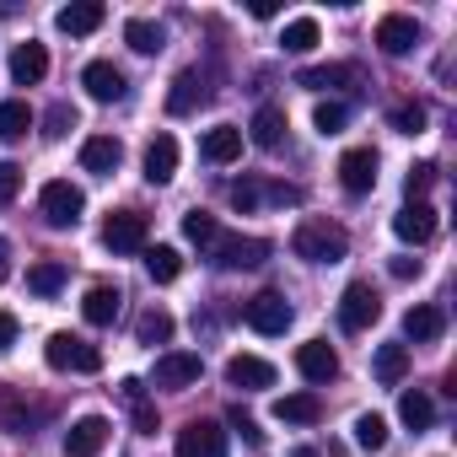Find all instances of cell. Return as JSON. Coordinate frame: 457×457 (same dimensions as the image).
Returning <instances> with one entry per match:
<instances>
[{"label":"cell","instance_id":"cell-1","mask_svg":"<svg viewBox=\"0 0 457 457\" xmlns=\"http://www.w3.org/2000/svg\"><path fill=\"white\" fill-rule=\"evenodd\" d=\"M291 253L307 259V264H339L350 253V232L339 220H328V215H307L291 232Z\"/></svg>","mask_w":457,"mask_h":457},{"label":"cell","instance_id":"cell-2","mask_svg":"<svg viewBox=\"0 0 457 457\" xmlns=\"http://www.w3.org/2000/svg\"><path fill=\"white\" fill-rule=\"evenodd\" d=\"M44 361H49L54 371H81V377L103 371V350H97V345H87V339H76V334H49Z\"/></svg>","mask_w":457,"mask_h":457},{"label":"cell","instance_id":"cell-3","mask_svg":"<svg viewBox=\"0 0 457 457\" xmlns=\"http://www.w3.org/2000/svg\"><path fill=\"white\" fill-rule=\"evenodd\" d=\"M377 318H382V296L371 291V280L345 286V296H339V328L345 334H366Z\"/></svg>","mask_w":457,"mask_h":457},{"label":"cell","instance_id":"cell-4","mask_svg":"<svg viewBox=\"0 0 457 457\" xmlns=\"http://www.w3.org/2000/svg\"><path fill=\"white\" fill-rule=\"evenodd\" d=\"M38 204H44V220H49V226H76V220H81V210H87V194H81L76 183L54 178V183H44Z\"/></svg>","mask_w":457,"mask_h":457},{"label":"cell","instance_id":"cell-5","mask_svg":"<svg viewBox=\"0 0 457 457\" xmlns=\"http://www.w3.org/2000/svg\"><path fill=\"white\" fill-rule=\"evenodd\" d=\"M103 248L108 253H140L145 248V215L140 210H113L103 220Z\"/></svg>","mask_w":457,"mask_h":457},{"label":"cell","instance_id":"cell-6","mask_svg":"<svg viewBox=\"0 0 457 457\" xmlns=\"http://www.w3.org/2000/svg\"><path fill=\"white\" fill-rule=\"evenodd\" d=\"M210 259H215L220 270H259V264L270 259V243H264V237H215Z\"/></svg>","mask_w":457,"mask_h":457},{"label":"cell","instance_id":"cell-7","mask_svg":"<svg viewBox=\"0 0 457 457\" xmlns=\"http://www.w3.org/2000/svg\"><path fill=\"white\" fill-rule=\"evenodd\" d=\"M264 199H275V204H296L302 199V188L296 183H264V178H243V183H232V210H259Z\"/></svg>","mask_w":457,"mask_h":457},{"label":"cell","instance_id":"cell-8","mask_svg":"<svg viewBox=\"0 0 457 457\" xmlns=\"http://www.w3.org/2000/svg\"><path fill=\"white\" fill-rule=\"evenodd\" d=\"M243 318H248L253 334H286V328H291V302H286L280 291H259V296L243 307Z\"/></svg>","mask_w":457,"mask_h":457},{"label":"cell","instance_id":"cell-9","mask_svg":"<svg viewBox=\"0 0 457 457\" xmlns=\"http://www.w3.org/2000/svg\"><path fill=\"white\" fill-rule=\"evenodd\" d=\"M178 457H226V430L215 420H188L178 430Z\"/></svg>","mask_w":457,"mask_h":457},{"label":"cell","instance_id":"cell-10","mask_svg":"<svg viewBox=\"0 0 457 457\" xmlns=\"http://www.w3.org/2000/svg\"><path fill=\"white\" fill-rule=\"evenodd\" d=\"M199 371H204L199 355H188V350H167V355H156L151 382H156V387H188V382H199Z\"/></svg>","mask_w":457,"mask_h":457},{"label":"cell","instance_id":"cell-11","mask_svg":"<svg viewBox=\"0 0 457 457\" xmlns=\"http://www.w3.org/2000/svg\"><path fill=\"white\" fill-rule=\"evenodd\" d=\"M108 420L103 414H81L71 430H65V457H97L103 446H108Z\"/></svg>","mask_w":457,"mask_h":457},{"label":"cell","instance_id":"cell-12","mask_svg":"<svg viewBox=\"0 0 457 457\" xmlns=\"http://www.w3.org/2000/svg\"><path fill=\"white\" fill-rule=\"evenodd\" d=\"M81 87H87V97H92V103H119V97L129 92L124 71H119V65H108V60H92V65L81 71Z\"/></svg>","mask_w":457,"mask_h":457},{"label":"cell","instance_id":"cell-13","mask_svg":"<svg viewBox=\"0 0 457 457\" xmlns=\"http://www.w3.org/2000/svg\"><path fill=\"white\" fill-rule=\"evenodd\" d=\"M296 371H302L307 382H318V387L334 382V377H339V355H334V345H328V339H307V345L296 350Z\"/></svg>","mask_w":457,"mask_h":457},{"label":"cell","instance_id":"cell-14","mask_svg":"<svg viewBox=\"0 0 457 457\" xmlns=\"http://www.w3.org/2000/svg\"><path fill=\"white\" fill-rule=\"evenodd\" d=\"M393 232H398L403 243H414V248H425V243L436 237V210H430L425 199H414V204H403V210L393 215Z\"/></svg>","mask_w":457,"mask_h":457},{"label":"cell","instance_id":"cell-15","mask_svg":"<svg viewBox=\"0 0 457 457\" xmlns=\"http://www.w3.org/2000/svg\"><path fill=\"white\" fill-rule=\"evenodd\" d=\"M414 44H420V22H414V17L387 12V17L377 22V49H382V54H409Z\"/></svg>","mask_w":457,"mask_h":457},{"label":"cell","instance_id":"cell-16","mask_svg":"<svg viewBox=\"0 0 457 457\" xmlns=\"http://www.w3.org/2000/svg\"><path fill=\"white\" fill-rule=\"evenodd\" d=\"M339 183L350 188V194H371L377 188V151H345L339 156Z\"/></svg>","mask_w":457,"mask_h":457},{"label":"cell","instance_id":"cell-17","mask_svg":"<svg viewBox=\"0 0 457 457\" xmlns=\"http://www.w3.org/2000/svg\"><path fill=\"white\" fill-rule=\"evenodd\" d=\"M199 156H204V162H215V167L237 162V156H243V129H237V124H215V129H204Z\"/></svg>","mask_w":457,"mask_h":457},{"label":"cell","instance_id":"cell-18","mask_svg":"<svg viewBox=\"0 0 457 457\" xmlns=\"http://www.w3.org/2000/svg\"><path fill=\"white\" fill-rule=\"evenodd\" d=\"M119 162H124V145H119L113 135H87V140H81V167H87V172L108 178V172H119Z\"/></svg>","mask_w":457,"mask_h":457},{"label":"cell","instance_id":"cell-19","mask_svg":"<svg viewBox=\"0 0 457 457\" xmlns=\"http://www.w3.org/2000/svg\"><path fill=\"white\" fill-rule=\"evenodd\" d=\"M54 22H60V33H71V38H87V33H97V28L108 22V6H103V0H76V6H65Z\"/></svg>","mask_w":457,"mask_h":457},{"label":"cell","instance_id":"cell-20","mask_svg":"<svg viewBox=\"0 0 457 457\" xmlns=\"http://www.w3.org/2000/svg\"><path fill=\"white\" fill-rule=\"evenodd\" d=\"M226 382L259 393V387H275V366L259 361V355H232V361H226Z\"/></svg>","mask_w":457,"mask_h":457},{"label":"cell","instance_id":"cell-21","mask_svg":"<svg viewBox=\"0 0 457 457\" xmlns=\"http://www.w3.org/2000/svg\"><path fill=\"white\" fill-rule=\"evenodd\" d=\"M12 76H17V87H38L44 76H49V49L44 44H17V54H12Z\"/></svg>","mask_w":457,"mask_h":457},{"label":"cell","instance_id":"cell-22","mask_svg":"<svg viewBox=\"0 0 457 457\" xmlns=\"http://www.w3.org/2000/svg\"><path fill=\"white\" fill-rule=\"evenodd\" d=\"M275 420L280 425H318L323 420V398L318 393H286V398H275Z\"/></svg>","mask_w":457,"mask_h":457},{"label":"cell","instance_id":"cell-23","mask_svg":"<svg viewBox=\"0 0 457 457\" xmlns=\"http://www.w3.org/2000/svg\"><path fill=\"white\" fill-rule=\"evenodd\" d=\"M119 307H124L119 286H92V291H87V302H81V318H87L92 328H108V323L119 318Z\"/></svg>","mask_w":457,"mask_h":457},{"label":"cell","instance_id":"cell-24","mask_svg":"<svg viewBox=\"0 0 457 457\" xmlns=\"http://www.w3.org/2000/svg\"><path fill=\"white\" fill-rule=\"evenodd\" d=\"M204 97H210L204 76H199V71H183V76L172 81V92H167V113H194Z\"/></svg>","mask_w":457,"mask_h":457},{"label":"cell","instance_id":"cell-25","mask_svg":"<svg viewBox=\"0 0 457 457\" xmlns=\"http://www.w3.org/2000/svg\"><path fill=\"white\" fill-rule=\"evenodd\" d=\"M248 135H253V145H259V151H275V145L286 140V108H275V103H264V108L253 113V124H248Z\"/></svg>","mask_w":457,"mask_h":457},{"label":"cell","instance_id":"cell-26","mask_svg":"<svg viewBox=\"0 0 457 457\" xmlns=\"http://www.w3.org/2000/svg\"><path fill=\"white\" fill-rule=\"evenodd\" d=\"M178 172V140L172 135H156L151 145H145V178L151 183H167Z\"/></svg>","mask_w":457,"mask_h":457},{"label":"cell","instance_id":"cell-27","mask_svg":"<svg viewBox=\"0 0 457 457\" xmlns=\"http://www.w3.org/2000/svg\"><path fill=\"white\" fill-rule=\"evenodd\" d=\"M441 328H446V312H441V307H409V312H403V334H409L414 345L441 339Z\"/></svg>","mask_w":457,"mask_h":457},{"label":"cell","instance_id":"cell-28","mask_svg":"<svg viewBox=\"0 0 457 457\" xmlns=\"http://www.w3.org/2000/svg\"><path fill=\"white\" fill-rule=\"evenodd\" d=\"M350 81H361L355 65H312L296 76V87H307V92H328V87H350Z\"/></svg>","mask_w":457,"mask_h":457},{"label":"cell","instance_id":"cell-29","mask_svg":"<svg viewBox=\"0 0 457 457\" xmlns=\"http://www.w3.org/2000/svg\"><path fill=\"white\" fill-rule=\"evenodd\" d=\"M145 275H151L156 286H172V280L183 275V253H178V248H167V243L145 248Z\"/></svg>","mask_w":457,"mask_h":457},{"label":"cell","instance_id":"cell-30","mask_svg":"<svg viewBox=\"0 0 457 457\" xmlns=\"http://www.w3.org/2000/svg\"><path fill=\"white\" fill-rule=\"evenodd\" d=\"M371 371H377V382H382V387L403 382V371H409V350H403V345H377V355H371Z\"/></svg>","mask_w":457,"mask_h":457},{"label":"cell","instance_id":"cell-31","mask_svg":"<svg viewBox=\"0 0 457 457\" xmlns=\"http://www.w3.org/2000/svg\"><path fill=\"white\" fill-rule=\"evenodd\" d=\"M318 17H296V22H286V33H280V49L286 54H312L318 49Z\"/></svg>","mask_w":457,"mask_h":457},{"label":"cell","instance_id":"cell-32","mask_svg":"<svg viewBox=\"0 0 457 457\" xmlns=\"http://www.w3.org/2000/svg\"><path fill=\"white\" fill-rule=\"evenodd\" d=\"M398 420H403L409 430H430V420H436V403H430V393L409 387V393L398 398Z\"/></svg>","mask_w":457,"mask_h":457},{"label":"cell","instance_id":"cell-33","mask_svg":"<svg viewBox=\"0 0 457 457\" xmlns=\"http://www.w3.org/2000/svg\"><path fill=\"white\" fill-rule=\"evenodd\" d=\"M124 44H129L135 54H156V49L167 44V33H162L156 22H145V17H129V22H124Z\"/></svg>","mask_w":457,"mask_h":457},{"label":"cell","instance_id":"cell-34","mask_svg":"<svg viewBox=\"0 0 457 457\" xmlns=\"http://www.w3.org/2000/svg\"><path fill=\"white\" fill-rule=\"evenodd\" d=\"M0 430H6V436L28 430V398L17 387H0Z\"/></svg>","mask_w":457,"mask_h":457},{"label":"cell","instance_id":"cell-35","mask_svg":"<svg viewBox=\"0 0 457 457\" xmlns=\"http://www.w3.org/2000/svg\"><path fill=\"white\" fill-rule=\"evenodd\" d=\"M183 237H188L194 248H215L220 226H215V215H210V210H188V215H183Z\"/></svg>","mask_w":457,"mask_h":457},{"label":"cell","instance_id":"cell-36","mask_svg":"<svg viewBox=\"0 0 457 457\" xmlns=\"http://www.w3.org/2000/svg\"><path fill=\"white\" fill-rule=\"evenodd\" d=\"M60 286H65V264L44 259V264L28 270V291H33V296H60Z\"/></svg>","mask_w":457,"mask_h":457},{"label":"cell","instance_id":"cell-37","mask_svg":"<svg viewBox=\"0 0 457 457\" xmlns=\"http://www.w3.org/2000/svg\"><path fill=\"white\" fill-rule=\"evenodd\" d=\"M135 339H140V345H167V339H172V312H162V307L140 312V323H135Z\"/></svg>","mask_w":457,"mask_h":457},{"label":"cell","instance_id":"cell-38","mask_svg":"<svg viewBox=\"0 0 457 457\" xmlns=\"http://www.w3.org/2000/svg\"><path fill=\"white\" fill-rule=\"evenodd\" d=\"M33 129V108L28 103H0V140H22Z\"/></svg>","mask_w":457,"mask_h":457},{"label":"cell","instance_id":"cell-39","mask_svg":"<svg viewBox=\"0 0 457 457\" xmlns=\"http://www.w3.org/2000/svg\"><path fill=\"white\" fill-rule=\"evenodd\" d=\"M355 446L382 452V446H387V420H382V414H361V420H355Z\"/></svg>","mask_w":457,"mask_h":457},{"label":"cell","instance_id":"cell-40","mask_svg":"<svg viewBox=\"0 0 457 457\" xmlns=\"http://www.w3.org/2000/svg\"><path fill=\"white\" fill-rule=\"evenodd\" d=\"M345 124H350V108L345 103H318V113H312V129L318 135H345Z\"/></svg>","mask_w":457,"mask_h":457},{"label":"cell","instance_id":"cell-41","mask_svg":"<svg viewBox=\"0 0 457 457\" xmlns=\"http://www.w3.org/2000/svg\"><path fill=\"white\" fill-rule=\"evenodd\" d=\"M393 129H398V135H420V129H425V108H420V103H398V108H393Z\"/></svg>","mask_w":457,"mask_h":457},{"label":"cell","instance_id":"cell-42","mask_svg":"<svg viewBox=\"0 0 457 457\" xmlns=\"http://www.w3.org/2000/svg\"><path fill=\"white\" fill-rule=\"evenodd\" d=\"M17 194H22V167L17 162H0V210H6Z\"/></svg>","mask_w":457,"mask_h":457},{"label":"cell","instance_id":"cell-43","mask_svg":"<svg viewBox=\"0 0 457 457\" xmlns=\"http://www.w3.org/2000/svg\"><path fill=\"white\" fill-rule=\"evenodd\" d=\"M44 124H49L44 135H49V140H60V135H71V129H76V108H65V103H54Z\"/></svg>","mask_w":457,"mask_h":457},{"label":"cell","instance_id":"cell-44","mask_svg":"<svg viewBox=\"0 0 457 457\" xmlns=\"http://www.w3.org/2000/svg\"><path fill=\"white\" fill-rule=\"evenodd\" d=\"M430 183H436V162H420V167L409 172V183H403V188H409V204H414V199H420Z\"/></svg>","mask_w":457,"mask_h":457},{"label":"cell","instance_id":"cell-45","mask_svg":"<svg viewBox=\"0 0 457 457\" xmlns=\"http://www.w3.org/2000/svg\"><path fill=\"white\" fill-rule=\"evenodd\" d=\"M232 430H237V436H243L248 446H259V441H264V430H259V420H253V414H243V409H232Z\"/></svg>","mask_w":457,"mask_h":457},{"label":"cell","instance_id":"cell-46","mask_svg":"<svg viewBox=\"0 0 457 457\" xmlns=\"http://www.w3.org/2000/svg\"><path fill=\"white\" fill-rule=\"evenodd\" d=\"M129 409H135V430H140V436H156V403L140 398V403H129Z\"/></svg>","mask_w":457,"mask_h":457},{"label":"cell","instance_id":"cell-47","mask_svg":"<svg viewBox=\"0 0 457 457\" xmlns=\"http://www.w3.org/2000/svg\"><path fill=\"white\" fill-rule=\"evenodd\" d=\"M12 345H17V318L0 312V350H12Z\"/></svg>","mask_w":457,"mask_h":457},{"label":"cell","instance_id":"cell-48","mask_svg":"<svg viewBox=\"0 0 457 457\" xmlns=\"http://www.w3.org/2000/svg\"><path fill=\"white\" fill-rule=\"evenodd\" d=\"M387 270H393V280H414L420 275V259H393Z\"/></svg>","mask_w":457,"mask_h":457},{"label":"cell","instance_id":"cell-49","mask_svg":"<svg viewBox=\"0 0 457 457\" xmlns=\"http://www.w3.org/2000/svg\"><path fill=\"white\" fill-rule=\"evenodd\" d=\"M275 12H280V6H275V0H253V17H259V22H270Z\"/></svg>","mask_w":457,"mask_h":457},{"label":"cell","instance_id":"cell-50","mask_svg":"<svg viewBox=\"0 0 457 457\" xmlns=\"http://www.w3.org/2000/svg\"><path fill=\"white\" fill-rule=\"evenodd\" d=\"M6 253H12V248H6V243H0V280H6V275H12V264H6Z\"/></svg>","mask_w":457,"mask_h":457},{"label":"cell","instance_id":"cell-51","mask_svg":"<svg viewBox=\"0 0 457 457\" xmlns=\"http://www.w3.org/2000/svg\"><path fill=\"white\" fill-rule=\"evenodd\" d=\"M291 457H323V452H318V446H296Z\"/></svg>","mask_w":457,"mask_h":457}]
</instances>
